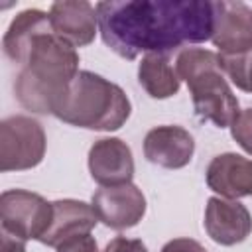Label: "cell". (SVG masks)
<instances>
[{
	"mask_svg": "<svg viewBox=\"0 0 252 252\" xmlns=\"http://www.w3.org/2000/svg\"><path fill=\"white\" fill-rule=\"evenodd\" d=\"M0 234H2V248L0 252H26V240L0 228Z\"/></svg>",
	"mask_w": 252,
	"mask_h": 252,
	"instance_id": "21",
	"label": "cell"
},
{
	"mask_svg": "<svg viewBox=\"0 0 252 252\" xmlns=\"http://www.w3.org/2000/svg\"><path fill=\"white\" fill-rule=\"evenodd\" d=\"M91 205L98 220L114 230L136 226L146 213V197L134 183L102 187L93 195Z\"/></svg>",
	"mask_w": 252,
	"mask_h": 252,
	"instance_id": "8",
	"label": "cell"
},
{
	"mask_svg": "<svg viewBox=\"0 0 252 252\" xmlns=\"http://www.w3.org/2000/svg\"><path fill=\"white\" fill-rule=\"evenodd\" d=\"M222 71L228 79L246 93H252V49L238 55H220Z\"/></svg>",
	"mask_w": 252,
	"mask_h": 252,
	"instance_id": "16",
	"label": "cell"
},
{
	"mask_svg": "<svg viewBox=\"0 0 252 252\" xmlns=\"http://www.w3.org/2000/svg\"><path fill=\"white\" fill-rule=\"evenodd\" d=\"M51 215L53 205L37 193L26 189H8L0 195L2 228L24 240H39L49 228Z\"/></svg>",
	"mask_w": 252,
	"mask_h": 252,
	"instance_id": "6",
	"label": "cell"
},
{
	"mask_svg": "<svg viewBox=\"0 0 252 252\" xmlns=\"http://www.w3.org/2000/svg\"><path fill=\"white\" fill-rule=\"evenodd\" d=\"M102 41L120 57L169 51L213 37L215 10L209 0H110L96 6Z\"/></svg>",
	"mask_w": 252,
	"mask_h": 252,
	"instance_id": "1",
	"label": "cell"
},
{
	"mask_svg": "<svg viewBox=\"0 0 252 252\" xmlns=\"http://www.w3.org/2000/svg\"><path fill=\"white\" fill-rule=\"evenodd\" d=\"M215 10V30L213 45L220 55H238L252 49V8L244 2L217 0Z\"/></svg>",
	"mask_w": 252,
	"mask_h": 252,
	"instance_id": "7",
	"label": "cell"
},
{
	"mask_svg": "<svg viewBox=\"0 0 252 252\" xmlns=\"http://www.w3.org/2000/svg\"><path fill=\"white\" fill-rule=\"evenodd\" d=\"M53 32L73 47L89 45L96 35V8L85 0L53 2L49 8Z\"/></svg>",
	"mask_w": 252,
	"mask_h": 252,
	"instance_id": "11",
	"label": "cell"
},
{
	"mask_svg": "<svg viewBox=\"0 0 252 252\" xmlns=\"http://www.w3.org/2000/svg\"><path fill=\"white\" fill-rule=\"evenodd\" d=\"M45 132L32 116L16 114L0 122V171H22L41 163Z\"/></svg>",
	"mask_w": 252,
	"mask_h": 252,
	"instance_id": "5",
	"label": "cell"
},
{
	"mask_svg": "<svg viewBox=\"0 0 252 252\" xmlns=\"http://www.w3.org/2000/svg\"><path fill=\"white\" fill-rule=\"evenodd\" d=\"M230 134L236 140V144L252 156V108L240 110L236 120L230 124Z\"/></svg>",
	"mask_w": 252,
	"mask_h": 252,
	"instance_id": "17",
	"label": "cell"
},
{
	"mask_svg": "<svg viewBox=\"0 0 252 252\" xmlns=\"http://www.w3.org/2000/svg\"><path fill=\"white\" fill-rule=\"evenodd\" d=\"M104 252H148V248L140 238L116 236L106 244Z\"/></svg>",
	"mask_w": 252,
	"mask_h": 252,
	"instance_id": "19",
	"label": "cell"
},
{
	"mask_svg": "<svg viewBox=\"0 0 252 252\" xmlns=\"http://www.w3.org/2000/svg\"><path fill=\"white\" fill-rule=\"evenodd\" d=\"M57 252H98V246H96V240L89 232V234H81V236H75L63 242L61 246H57Z\"/></svg>",
	"mask_w": 252,
	"mask_h": 252,
	"instance_id": "18",
	"label": "cell"
},
{
	"mask_svg": "<svg viewBox=\"0 0 252 252\" xmlns=\"http://www.w3.org/2000/svg\"><path fill=\"white\" fill-rule=\"evenodd\" d=\"M51 205H53V215H51L49 228L39 238L41 244L57 248L75 236L89 234L98 222V217L93 205H87L85 201L59 199V201H53Z\"/></svg>",
	"mask_w": 252,
	"mask_h": 252,
	"instance_id": "13",
	"label": "cell"
},
{
	"mask_svg": "<svg viewBox=\"0 0 252 252\" xmlns=\"http://www.w3.org/2000/svg\"><path fill=\"white\" fill-rule=\"evenodd\" d=\"M207 185L226 199L252 197V159L240 154L215 156L207 167Z\"/></svg>",
	"mask_w": 252,
	"mask_h": 252,
	"instance_id": "14",
	"label": "cell"
},
{
	"mask_svg": "<svg viewBox=\"0 0 252 252\" xmlns=\"http://www.w3.org/2000/svg\"><path fill=\"white\" fill-rule=\"evenodd\" d=\"M193 152V136L181 126H156L144 138L146 159L165 169L185 167L191 161Z\"/></svg>",
	"mask_w": 252,
	"mask_h": 252,
	"instance_id": "12",
	"label": "cell"
},
{
	"mask_svg": "<svg viewBox=\"0 0 252 252\" xmlns=\"http://www.w3.org/2000/svg\"><path fill=\"white\" fill-rule=\"evenodd\" d=\"M4 53L20 65L14 93L18 102L37 114H53L55 104L79 73V53L59 37L47 12H20L2 39Z\"/></svg>",
	"mask_w": 252,
	"mask_h": 252,
	"instance_id": "2",
	"label": "cell"
},
{
	"mask_svg": "<svg viewBox=\"0 0 252 252\" xmlns=\"http://www.w3.org/2000/svg\"><path fill=\"white\" fill-rule=\"evenodd\" d=\"M91 177L102 187L130 183L134 177L132 150L120 138H100L89 150Z\"/></svg>",
	"mask_w": 252,
	"mask_h": 252,
	"instance_id": "9",
	"label": "cell"
},
{
	"mask_svg": "<svg viewBox=\"0 0 252 252\" xmlns=\"http://www.w3.org/2000/svg\"><path fill=\"white\" fill-rule=\"evenodd\" d=\"M130 110V100L116 83L93 71H79L55 104L53 116L71 126L112 132L124 126Z\"/></svg>",
	"mask_w": 252,
	"mask_h": 252,
	"instance_id": "3",
	"label": "cell"
},
{
	"mask_svg": "<svg viewBox=\"0 0 252 252\" xmlns=\"http://www.w3.org/2000/svg\"><path fill=\"white\" fill-rule=\"evenodd\" d=\"M138 81L152 98H169L177 94L181 79L173 71L167 55L148 53L138 67Z\"/></svg>",
	"mask_w": 252,
	"mask_h": 252,
	"instance_id": "15",
	"label": "cell"
},
{
	"mask_svg": "<svg viewBox=\"0 0 252 252\" xmlns=\"http://www.w3.org/2000/svg\"><path fill=\"white\" fill-rule=\"evenodd\" d=\"M161 252H207V250L193 238H173L163 244Z\"/></svg>",
	"mask_w": 252,
	"mask_h": 252,
	"instance_id": "20",
	"label": "cell"
},
{
	"mask_svg": "<svg viewBox=\"0 0 252 252\" xmlns=\"http://www.w3.org/2000/svg\"><path fill=\"white\" fill-rule=\"evenodd\" d=\"M205 230L217 244L234 246L252 232V217L234 199L211 197L205 207Z\"/></svg>",
	"mask_w": 252,
	"mask_h": 252,
	"instance_id": "10",
	"label": "cell"
},
{
	"mask_svg": "<svg viewBox=\"0 0 252 252\" xmlns=\"http://www.w3.org/2000/svg\"><path fill=\"white\" fill-rule=\"evenodd\" d=\"M177 77L191 91L195 112L201 120H211L219 128L230 126L240 114L238 98L228 87L220 63V53L187 47L175 59Z\"/></svg>",
	"mask_w": 252,
	"mask_h": 252,
	"instance_id": "4",
	"label": "cell"
}]
</instances>
